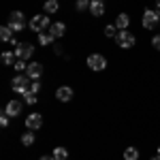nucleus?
<instances>
[{
	"label": "nucleus",
	"mask_w": 160,
	"mask_h": 160,
	"mask_svg": "<svg viewBox=\"0 0 160 160\" xmlns=\"http://www.w3.org/2000/svg\"><path fill=\"white\" fill-rule=\"evenodd\" d=\"M56 11H58V0H45V13L51 15Z\"/></svg>",
	"instance_id": "nucleus-20"
},
{
	"label": "nucleus",
	"mask_w": 160,
	"mask_h": 160,
	"mask_svg": "<svg viewBox=\"0 0 160 160\" xmlns=\"http://www.w3.org/2000/svg\"><path fill=\"white\" fill-rule=\"evenodd\" d=\"M128 24H130V17H128L126 13H120L118 19H115V28H118V30H126Z\"/></svg>",
	"instance_id": "nucleus-14"
},
{
	"label": "nucleus",
	"mask_w": 160,
	"mask_h": 160,
	"mask_svg": "<svg viewBox=\"0 0 160 160\" xmlns=\"http://www.w3.org/2000/svg\"><path fill=\"white\" fill-rule=\"evenodd\" d=\"M77 9H79V11L90 9V0H77Z\"/></svg>",
	"instance_id": "nucleus-25"
},
{
	"label": "nucleus",
	"mask_w": 160,
	"mask_h": 160,
	"mask_svg": "<svg viewBox=\"0 0 160 160\" xmlns=\"http://www.w3.org/2000/svg\"><path fill=\"white\" fill-rule=\"evenodd\" d=\"M41 160H56V158H53V154H51V156H43Z\"/></svg>",
	"instance_id": "nucleus-29"
},
{
	"label": "nucleus",
	"mask_w": 160,
	"mask_h": 160,
	"mask_svg": "<svg viewBox=\"0 0 160 160\" xmlns=\"http://www.w3.org/2000/svg\"><path fill=\"white\" fill-rule=\"evenodd\" d=\"M4 113H7V115H11V118L19 115V113H22V102H19V100H11V102L7 105Z\"/></svg>",
	"instance_id": "nucleus-12"
},
{
	"label": "nucleus",
	"mask_w": 160,
	"mask_h": 160,
	"mask_svg": "<svg viewBox=\"0 0 160 160\" xmlns=\"http://www.w3.org/2000/svg\"><path fill=\"white\" fill-rule=\"evenodd\" d=\"M26 62H28V60H19V58H17V62L13 64V66H15V71H19V73L26 71V68H28V64H26Z\"/></svg>",
	"instance_id": "nucleus-23"
},
{
	"label": "nucleus",
	"mask_w": 160,
	"mask_h": 160,
	"mask_svg": "<svg viewBox=\"0 0 160 160\" xmlns=\"http://www.w3.org/2000/svg\"><path fill=\"white\" fill-rule=\"evenodd\" d=\"M156 154H160V145H158V152H156Z\"/></svg>",
	"instance_id": "nucleus-32"
},
{
	"label": "nucleus",
	"mask_w": 160,
	"mask_h": 160,
	"mask_svg": "<svg viewBox=\"0 0 160 160\" xmlns=\"http://www.w3.org/2000/svg\"><path fill=\"white\" fill-rule=\"evenodd\" d=\"M88 66H90L92 71H105V68H107V60H105V56H100V53H92V56L88 58Z\"/></svg>",
	"instance_id": "nucleus-6"
},
{
	"label": "nucleus",
	"mask_w": 160,
	"mask_h": 160,
	"mask_svg": "<svg viewBox=\"0 0 160 160\" xmlns=\"http://www.w3.org/2000/svg\"><path fill=\"white\" fill-rule=\"evenodd\" d=\"M56 98L60 100V102H68V100L73 98V90H71L68 86L58 88V92H56Z\"/></svg>",
	"instance_id": "nucleus-10"
},
{
	"label": "nucleus",
	"mask_w": 160,
	"mask_h": 160,
	"mask_svg": "<svg viewBox=\"0 0 160 160\" xmlns=\"http://www.w3.org/2000/svg\"><path fill=\"white\" fill-rule=\"evenodd\" d=\"M26 75H28L30 79H38V77L43 75V64H38V62H30L28 68H26Z\"/></svg>",
	"instance_id": "nucleus-9"
},
{
	"label": "nucleus",
	"mask_w": 160,
	"mask_h": 160,
	"mask_svg": "<svg viewBox=\"0 0 160 160\" xmlns=\"http://www.w3.org/2000/svg\"><path fill=\"white\" fill-rule=\"evenodd\" d=\"M9 120H11V115L2 113V115H0V126H2V128H7V126H9Z\"/></svg>",
	"instance_id": "nucleus-26"
},
{
	"label": "nucleus",
	"mask_w": 160,
	"mask_h": 160,
	"mask_svg": "<svg viewBox=\"0 0 160 160\" xmlns=\"http://www.w3.org/2000/svg\"><path fill=\"white\" fill-rule=\"evenodd\" d=\"M90 13L96 15V17L105 15V2H102V0H92V2H90Z\"/></svg>",
	"instance_id": "nucleus-11"
},
{
	"label": "nucleus",
	"mask_w": 160,
	"mask_h": 160,
	"mask_svg": "<svg viewBox=\"0 0 160 160\" xmlns=\"http://www.w3.org/2000/svg\"><path fill=\"white\" fill-rule=\"evenodd\" d=\"M53 34H51L49 30H45V32H41V34H38V41H41V45H51V43H53Z\"/></svg>",
	"instance_id": "nucleus-17"
},
{
	"label": "nucleus",
	"mask_w": 160,
	"mask_h": 160,
	"mask_svg": "<svg viewBox=\"0 0 160 160\" xmlns=\"http://www.w3.org/2000/svg\"><path fill=\"white\" fill-rule=\"evenodd\" d=\"M152 47H156V49L160 51V34H156V37L152 38Z\"/></svg>",
	"instance_id": "nucleus-28"
},
{
	"label": "nucleus",
	"mask_w": 160,
	"mask_h": 160,
	"mask_svg": "<svg viewBox=\"0 0 160 160\" xmlns=\"http://www.w3.org/2000/svg\"><path fill=\"white\" fill-rule=\"evenodd\" d=\"M158 22H160V17H158V13L156 11H145L143 13V19H141V24H143V28L145 30H154L156 26H158Z\"/></svg>",
	"instance_id": "nucleus-5"
},
{
	"label": "nucleus",
	"mask_w": 160,
	"mask_h": 160,
	"mask_svg": "<svg viewBox=\"0 0 160 160\" xmlns=\"http://www.w3.org/2000/svg\"><path fill=\"white\" fill-rule=\"evenodd\" d=\"M26 26H28V22H26L22 11H13L9 15V28H11L13 32H22V30H26Z\"/></svg>",
	"instance_id": "nucleus-1"
},
{
	"label": "nucleus",
	"mask_w": 160,
	"mask_h": 160,
	"mask_svg": "<svg viewBox=\"0 0 160 160\" xmlns=\"http://www.w3.org/2000/svg\"><path fill=\"white\" fill-rule=\"evenodd\" d=\"M49 15H37V17H32L30 19V30H34V32H45L47 28H49Z\"/></svg>",
	"instance_id": "nucleus-2"
},
{
	"label": "nucleus",
	"mask_w": 160,
	"mask_h": 160,
	"mask_svg": "<svg viewBox=\"0 0 160 160\" xmlns=\"http://www.w3.org/2000/svg\"><path fill=\"white\" fill-rule=\"evenodd\" d=\"M115 41H118V47H122V49H130V47L135 45V37H132L128 30H120L118 37H115Z\"/></svg>",
	"instance_id": "nucleus-4"
},
{
	"label": "nucleus",
	"mask_w": 160,
	"mask_h": 160,
	"mask_svg": "<svg viewBox=\"0 0 160 160\" xmlns=\"http://www.w3.org/2000/svg\"><path fill=\"white\" fill-rule=\"evenodd\" d=\"M30 92H32V94H38V92H41V83H38L37 79H32V83H30Z\"/></svg>",
	"instance_id": "nucleus-24"
},
{
	"label": "nucleus",
	"mask_w": 160,
	"mask_h": 160,
	"mask_svg": "<svg viewBox=\"0 0 160 160\" xmlns=\"http://www.w3.org/2000/svg\"><path fill=\"white\" fill-rule=\"evenodd\" d=\"M24 100L26 102H28V105H34V102H37V94H32V92H30V90H26L24 92Z\"/></svg>",
	"instance_id": "nucleus-22"
},
{
	"label": "nucleus",
	"mask_w": 160,
	"mask_h": 160,
	"mask_svg": "<svg viewBox=\"0 0 160 160\" xmlns=\"http://www.w3.org/2000/svg\"><path fill=\"white\" fill-rule=\"evenodd\" d=\"M156 13H158V17H160V0L156 2Z\"/></svg>",
	"instance_id": "nucleus-30"
},
{
	"label": "nucleus",
	"mask_w": 160,
	"mask_h": 160,
	"mask_svg": "<svg viewBox=\"0 0 160 160\" xmlns=\"http://www.w3.org/2000/svg\"><path fill=\"white\" fill-rule=\"evenodd\" d=\"M30 83H32V79L28 77V75H17V77H13V92H19V94H24L26 90H30Z\"/></svg>",
	"instance_id": "nucleus-3"
},
{
	"label": "nucleus",
	"mask_w": 160,
	"mask_h": 160,
	"mask_svg": "<svg viewBox=\"0 0 160 160\" xmlns=\"http://www.w3.org/2000/svg\"><path fill=\"white\" fill-rule=\"evenodd\" d=\"M152 160H160V154H156V156H154V158H152Z\"/></svg>",
	"instance_id": "nucleus-31"
},
{
	"label": "nucleus",
	"mask_w": 160,
	"mask_h": 160,
	"mask_svg": "<svg viewBox=\"0 0 160 160\" xmlns=\"http://www.w3.org/2000/svg\"><path fill=\"white\" fill-rule=\"evenodd\" d=\"M124 160H139V149L137 148H126L124 149Z\"/></svg>",
	"instance_id": "nucleus-18"
},
{
	"label": "nucleus",
	"mask_w": 160,
	"mask_h": 160,
	"mask_svg": "<svg viewBox=\"0 0 160 160\" xmlns=\"http://www.w3.org/2000/svg\"><path fill=\"white\" fill-rule=\"evenodd\" d=\"M105 34H107V37H118V32H115V26H107V28H105Z\"/></svg>",
	"instance_id": "nucleus-27"
},
{
	"label": "nucleus",
	"mask_w": 160,
	"mask_h": 160,
	"mask_svg": "<svg viewBox=\"0 0 160 160\" xmlns=\"http://www.w3.org/2000/svg\"><path fill=\"white\" fill-rule=\"evenodd\" d=\"M0 60H2V64L11 66V64H15V62H17V56H13V51H4V53L0 56Z\"/></svg>",
	"instance_id": "nucleus-16"
},
{
	"label": "nucleus",
	"mask_w": 160,
	"mask_h": 160,
	"mask_svg": "<svg viewBox=\"0 0 160 160\" xmlns=\"http://www.w3.org/2000/svg\"><path fill=\"white\" fill-rule=\"evenodd\" d=\"M22 143H24L26 148H30V145L34 143V132H24V137H22Z\"/></svg>",
	"instance_id": "nucleus-21"
},
{
	"label": "nucleus",
	"mask_w": 160,
	"mask_h": 160,
	"mask_svg": "<svg viewBox=\"0 0 160 160\" xmlns=\"http://www.w3.org/2000/svg\"><path fill=\"white\" fill-rule=\"evenodd\" d=\"M0 38H2L4 43H13V41H15V38H13V30L9 26H2V28H0Z\"/></svg>",
	"instance_id": "nucleus-15"
},
{
	"label": "nucleus",
	"mask_w": 160,
	"mask_h": 160,
	"mask_svg": "<svg viewBox=\"0 0 160 160\" xmlns=\"http://www.w3.org/2000/svg\"><path fill=\"white\" fill-rule=\"evenodd\" d=\"M32 53H34V47H32L30 43H19V45L15 47V56H17L19 60H30Z\"/></svg>",
	"instance_id": "nucleus-7"
},
{
	"label": "nucleus",
	"mask_w": 160,
	"mask_h": 160,
	"mask_svg": "<svg viewBox=\"0 0 160 160\" xmlns=\"http://www.w3.org/2000/svg\"><path fill=\"white\" fill-rule=\"evenodd\" d=\"M53 158H56V160H68V149L56 148V149H53Z\"/></svg>",
	"instance_id": "nucleus-19"
},
{
	"label": "nucleus",
	"mask_w": 160,
	"mask_h": 160,
	"mask_svg": "<svg viewBox=\"0 0 160 160\" xmlns=\"http://www.w3.org/2000/svg\"><path fill=\"white\" fill-rule=\"evenodd\" d=\"M49 32H51L56 38H60V37H64V32H66V26L62 24V22H56V24L49 26Z\"/></svg>",
	"instance_id": "nucleus-13"
},
{
	"label": "nucleus",
	"mask_w": 160,
	"mask_h": 160,
	"mask_svg": "<svg viewBox=\"0 0 160 160\" xmlns=\"http://www.w3.org/2000/svg\"><path fill=\"white\" fill-rule=\"evenodd\" d=\"M26 126H28V130H38L43 126V115L41 113H30L26 118Z\"/></svg>",
	"instance_id": "nucleus-8"
}]
</instances>
